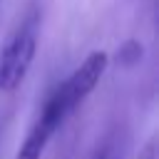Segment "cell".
Segmentation results:
<instances>
[{"label":"cell","instance_id":"3","mask_svg":"<svg viewBox=\"0 0 159 159\" xmlns=\"http://www.w3.org/2000/svg\"><path fill=\"white\" fill-rule=\"evenodd\" d=\"M137 159H159V152H157V139H152V142L142 149V154H139Z\"/></svg>","mask_w":159,"mask_h":159},{"label":"cell","instance_id":"2","mask_svg":"<svg viewBox=\"0 0 159 159\" xmlns=\"http://www.w3.org/2000/svg\"><path fill=\"white\" fill-rule=\"evenodd\" d=\"M40 25H42L40 7H30L22 15V20L12 27L5 45L0 47V92H15L25 82L32 60L37 55Z\"/></svg>","mask_w":159,"mask_h":159},{"label":"cell","instance_id":"1","mask_svg":"<svg viewBox=\"0 0 159 159\" xmlns=\"http://www.w3.org/2000/svg\"><path fill=\"white\" fill-rule=\"evenodd\" d=\"M107 65H109L107 52L94 50L80 62V67L67 80H62L50 92V97L40 107L35 122L30 124V129H27V134L17 149V159H40L45 154L52 137L62 129V124L84 104V99L99 84Z\"/></svg>","mask_w":159,"mask_h":159}]
</instances>
